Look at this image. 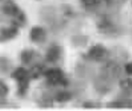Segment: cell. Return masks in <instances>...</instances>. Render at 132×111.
<instances>
[{
    "mask_svg": "<svg viewBox=\"0 0 132 111\" xmlns=\"http://www.w3.org/2000/svg\"><path fill=\"white\" fill-rule=\"evenodd\" d=\"M97 26L100 32L108 36H118L122 32L121 27L108 16H103L98 21Z\"/></svg>",
    "mask_w": 132,
    "mask_h": 111,
    "instance_id": "5b68a950",
    "label": "cell"
},
{
    "mask_svg": "<svg viewBox=\"0 0 132 111\" xmlns=\"http://www.w3.org/2000/svg\"><path fill=\"white\" fill-rule=\"evenodd\" d=\"M88 38L85 36H75L72 37L73 44L76 46H85L87 43Z\"/></svg>",
    "mask_w": 132,
    "mask_h": 111,
    "instance_id": "e0dca14e",
    "label": "cell"
},
{
    "mask_svg": "<svg viewBox=\"0 0 132 111\" xmlns=\"http://www.w3.org/2000/svg\"><path fill=\"white\" fill-rule=\"evenodd\" d=\"M53 97H54V100L56 102L63 104L70 101L73 97V94L72 93L67 90H59L55 93H53Z\"/></svg>",
    "mask_w": 132,
    "mask_h": 111,
    "instance_id": "4fadbf2b",
    "label": "cell"
},
{
    "mask_svg": "<svg viewBox=\"0 0 132 111\" xmlns=\"http://www.w3.org/2000/svg\"><path fill=\"white\" fill-rule=\"evenodd\" d=\"M125 72L129 74V75H132V62L130 63H128L125 64Z\"/></svg>",
    "mask_w": 132,
    "mask_h": 111,
    "instance_id": "ffe728a7",
    "label": "cell"
},
{
    "mask_svg": "<svg viewBox=\"0 0 132 111\" xmlns=\"http://www.w3.org/2000/svg\"><path fill=\"white\" fill-rule=\"evenodd\" d=\"M83 107L85 108H99L101 107V104L94 101H87L83 104Z\"/></svg>",
    "mask_w": 132,
    "mask_h": 111,
    "instance_id": "d6986e66",
    "label": "cell"
},
{
    "mask_svg": "<svg viewBox=\"0 0 132 111\" xmlns=\"http://www.w3.org/2000/svg\"><path fill=\"white\" fill-rule=\"evenodd\" d=\"M107 107L110 108H132V100L130 98H123L108 103Z\"/></svg>",
    "mask_w": 132,
    "mask_h": 111,
    "instance_id": "8fae6325",
    "label": "cell"
},
{
    "mask_svg": "<svg viewBox=\"0 0 132 111\" xmlns=\"http://www.w3.org/2000/svg\"><path fill=\"white\" fill-rule=\"evenodd\" d=\"M40 59V55L34 49H23L20 54V59L23 65L29 66Z\"/></svg>",
    "mask_w": 132,
    "mask_h": 111,
    "instance_id": "52a82bcc",
    "label": "cell"
},
{
    "mask_svg": "<svg viewBox=\"0 0 132 111\" xmlns=\"http://www.w3.org/2000/svg\"><path fill=\"white\" fill-rule=\"evenodd\" d=\"M37 100H38L37 103L40 107H53V105L54 97L53 94H51L50 93L43 92Z\"/></svg>",
    "mask_w": 132,
    "mask_h": 111,
    "instance_id": "7c38bea8",
    "label": "cell"
},
{
    "mask_svg": "<svg viewBox=\"0 0 132 111\" xmlns=\"http://www.w3.org/2000/svg\"><path fill=\"white\" fill-rule=\"evenodd\" d=\"M80 1L84 8L90 12L96 11L102 2V0H80Z\"/></svg>",
    "mask_w": 132,
    "mask_h": 111,
    "instance_id": "9a60e30c",
    "label": "cell"
},
{
    "mask_svg": "<svg viewBox=\"0 0 132 111\" xmlns=\"http://www.w3.org/2000/svg\"><path fill=\"white\" fill-rule=\"evenodd\" d=\"M119 86L122 90V96L121 97L130 98L132 97V79L125 78L121 80L119 82Z\"/></svg>",
    "mask_w": 132,
    "mask_h": 111,
    "instance_id": "30bf717a",
    "label": "cell"
},
{
    "mask_svg": "<svg viewBox=\"0 0 132 111\" xmlns=\"http://www.w3.org/2000/svg\"><path fill=\"white\" fill-rule=\"evenodd\" d=\"M10 76L17 82V95L19 97H24L27 93L31 80L29 70L22 66L18 67L11 73Z\"/></svg>",
    "mask_w": 132,
    "mask_h": 111,
    "instance_id": "7a4b0ae2",
    "label": "cell"
},
{
    "mask_svg": "<svg viewBox=\"0 0 132 111\" xmlns=\"http://www.w3.org/2000/svg\"><path fill=\"white\" fill-rule=\"evenodd\" d=\"M62 56V47L58 45L51 46L46 51V60L50 63H56L60 59Z\"/></svg>",
    "mask_w": 132,
    "mask_h": 111,
    "instance_id": "8992f818",
    "label": "cell"
},
{
    "mask_svg": "<svg viewBox=\"0 0 132 111\" xmlns=\"http://www.w3.org/2000/svg\"><path fill=\"white\" fill-rule=\"evenodd\" d=\"M19 32L18 26L12 25L9 27H2L0 32V41L2 43L14 39Z\"/></svg>",
    "mask_w": 132,
    "mask_h": 111,
    "instance_id": "ba28073f",
    "label": "cell"
},
{
    "mask_svg": "<svg viewBox=\"0 0 132 111\" xmlns=\"http://www.w3.org/2000/svg\"><path fill=\"white\" fill-rule=\"evenodd\" d=\"M29 37L31 41L35 43H43L46 39V32L43 27L34 26L31 29Z\"/></svg>",
    "mask_w": 132,
    "mask_h": 111,
    "instance_id": "9c48e42d",
    "label": "cell"
},
{
    "mask_svg": "<svg viewBox=\"0 0 132 111\" xmlns=\"http://www.w3.org/2000/svg\"><path fill=\"white\" fill-rule=\"evenodd\" d=\"M2 12L11 19V23L16 26H23L26 22V17L23 11L13 2L9 0L2 2Z\"/></svg>",
    "mask_w": 132,
    "mask_h": 111,
    "instance_id": "6da1fadb",
    "label": "cell"
},
{
    "mask_svg": "<svg viewBox=\"0 0 132 111\" xmlns=\"http://www.w3.org/2000/svg\"><path fill=\"white\" fill-rule=\"evenodd\" d=\"M12 63L11 61L4 56L1 57V73H7L12 70Z\"/></svg>",
    "mask_w": 132,
    "mask_h": 111,
    "instance_id": "2e32d148",
    "label": "cell"
},
{
    "mask_svg": "<svg viewBox=\"0 0 132 111\" xmlns=\"http://www.w3.org/2000/svg\"><path fill=\"white\" fill-rule=\"evenodd\" d=\"M43 76L46 78L47 85L50 87H67L69 85V80L60 68H50L44 71Z\"/></svg>",
    "mask_w": 132,
    "mask_h": 111,
    "instance_id": "3957f363",
    "label": "cell"
},
{
    "mask_svg": "<svg viewBox=\"0 0 132 111\" xmlns=\"http://www.w3.org/2000/svg\"><path fill=\"white\" fill-rule=\"evenodd\" d=\"M45 70L43 65L39 63H36L32 65V66L29 69V76L31 80H36L38 79L41 75H43Z\"/></svg>",
    "mask_w": 132,
    "mask_h": 111,
    "instance_id": "5bb4252c",
    "label": "cell"
},
{
    "mask_svg": "<svg viewBox=\"0 0 132 111\" xmlns=\"http://www.w3.org/2000/svg\"><path fill=\"white\" fill-rule=\"evenodd\" d=\"M110 55V51L105 46L101 44H96L91 46L88 52L83 55V57L87 60L103 63L108 59Z\"/></svg>",
    "mask_w": 132,
    "mask_h": 111,
    "instance_id": "277c9868",
    "label": "cell"
},
{
    "mask_svg": "<svg viewBox=\"0 0 132 111\" xmlns=\"http://www.w3.org/2000/svg\"><path fill=\"white\" fill-rule=\"evenodd\" d=\"M9 93V88L8 86L2 81H0V97H1V103L3 102L5 100V97H7Z\"/></svg>",
    "mask_w": 132,
    "mask_h": 111,
    "instance_id": "ac0fdd59",
    "label": "cell"
}]
</instances>
